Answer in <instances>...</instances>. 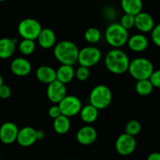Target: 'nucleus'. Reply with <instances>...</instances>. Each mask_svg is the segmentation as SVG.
Here are the masks:
<instances>
[{
    "mask_svg": "<svg viewBox=\"0 0 160 160\" xmlns=\"http://www.w3.org/2000/svg\"><path fill=\"white\" fill-rule=\"evenodd\" d=\"M81 118L84 123H92L98 119V109H96L92 105H88L84 107L81 108L80 111Z\"/></svg>",
    "mask_w": 160,
    "mask_h": 160,
    "instance_id": "nucleus-22",
    "label": "nucleus"
},
{
    "mask_svg": "<svg viewBox=\"0 0 160 160\" xmlns=\"http://www.w3.org/2000/svg\"><path fill=\"white\" fill-rule=\"evenodd\" d=\"M42 28L37 20L33 18H25L18 25V33L23 39L36 40Z\"/></svg>",
    "mask_w": 160,
    "mask_h": 160,
    "instance_id": "nucleus-6",
    "label": "nucleus"
},
{
    "mask_svg": "<svg viewBox=\"0 0 160 160\" xmlns=\"http://www.w3.org/2000/svg\"><path fill=\"white\" fill-rule=\"evenodd\" d=\"M148 81L151 82L152 86L156 88H160V71L158 70H153L152 73L148 78Z\"/></svg>",
    "mask_w": 160,
    "mask_h": 160,
    "instance_id": "nucleus-30",
    "label": "nucleus"
},
{
    "mask_svg": "<svg viewBox=\"0 0 160 160\" xmlns=\"http://www.w3.org/2000/svg\"><path fill=\"white\" fill-rule=\"evenodd\" d=\"M78 49L76 44L70 41H62L56 44L53 53L56 59L62 64L73 66L78 62Z\"/></svg>",
    "mask_w": 160,
    "mask_h": 160,
    "instance_id": "nucleus-2",
    "label": "nucleus"
},
{
    "mask_svg": "<svg viewBox=\"0 0 160 160\" xmlns=\"http://www.w3.org/2000/svg\"><path fill=\"white\" fill-rule=\"evenodd\" d=\"M37 40L42 48H52L56 45V34L50 28H42L38 36Z\"/></svg>",
    "mask_w": 160,
    "mask_h": 160,
    "instance_id": "nucleus-16",
    "label": "nucleus"
},
{
    "mask_svg": "<svg viewBox=\"0 0 160 160\" xmlns=\"http://www.w3.org/2000/svg\"><path fill=\"white\" fill-rule=\"evenodd\" d=\"M128 45L130 49L136 52H143L148 48V40L145 35L142 34H134L128 40Z\"/></svg>",
    "mask_w": 160,
    "mask_h": 160,
    "instance_id": "nucleus-17",
    "label": "nucleus"
},
{
    "mask_svg": "<svg viewBox=\"0 0 160 160\" xmlns=\"http://www.w3.org/2000/svg\"><path fill=\"white\" fill-rule=\"evenodd\" d=\"M151 38L153 43H154L156 46H160V25H156V26L153 28V29L151 31Z\"/></svg>",
    "mask_w": 160,
    "mask_h": 160,
    "instance_id": "nucleus-31",
    "label": "nucleus"
},
{
    "mask_svg": "<svg viewBox=\"0 0 160 160\" xmlns=\"http://www.w3.org/2000/svg\"><path fill=\"white\" fill-rule=\"evenodd\" d=\"M36 135H37V140H41L45 137V133L42 130H38V131H36Z\"/></svg>",
    "mask_w": 160,
    "mask_h": 160,
    "instance_id": "nucleus-35",
    "label": "nucleus"
},
{
    "mask_svg": "<svg viewBox=\"0 0 160 160\" xmlns=\"http://www.w3.org/2000/svg\"><path fill=\"white\" fill-rule=\"evenodd\" d=\"M17 141L20 146L29 147L37 141L36 130L31 127H24L19 130Z\"/></svg>",
    "mask_w": 160,
    "mask_h": 160,
    "instance_id": "nucleus-13",
    "label": "nucleus"
},
{
    "mask_svg": "<svg viewBox=\"0 0 160 160\" xmlns=\"http://www.w3.org/2000/svg\"><path fill=\"white\" fill-rule=\"evenodd\" d=\"M154 70L153 64L150 60L145 58H136L130 61L128 71L137 81L148 79L151 73Z\"/></svg>",
    "mask_w": 160,
    "mask_h": 160,
    "instance_id": "nucleus-4",
    "label": "nucleus"
},
{
    "mask_svg": "<svg viewBox=\"0 0 160 160\" xmlns=\"http://www.w3.org/2000/svg\"><path fill=\"white\" fill-rule=\"evenodd\" d=\"M19 50L24 56H30L35 50V42L34 40L23 39L19 44Z\"/></svg>",
    "mask_w": 160,
    "mask_h": 160,
    "instance_id": "nucleus-25",
    "label": "nucleus"
},
{
    "mask_svg": "<svg viewBox=\"0 0 160 160\" xmlns=\"http://www.w3.org/2000/svg\"><path fill=\"white\" fill-rule=\"evenodd\" d=\"M48 115H49V117H51V118H52L53 120L56 119V117H59V116L62 115L59 106L54 105V106H51V107L49 108V109H48Z\"/></svg>",
    "mask_w": 160,
    "mask_h": 160,
    "instance_id": "nucleus-33",
    "label": "nucleus"
},
{
    "mask_svg": "<svg viewBox=\"0 0 160 160\" xmlns=\"http://www.w3.org/2000/svg\"><path fill=\"white\" fill-rule=\"evenodd\" d=\"M17 41L15 39L3 38L0 39V58L8 59L13 55L16 49V43Z\"/></svg>",
    "mask_w": 160,
    "mask_h": 160,
    "instance_id": "nucleus-19",
    "label": "nucleus"
},
{
    "mask_svg": "<svg viewBox=\"0 0 160 160\" xmlns=\"http://www.w3.org/2000/svg\"><path fill=\"white\" fill-rule=\"evenodd\" d=\"M90 75L88 67H84V66H80L74 73V77H76L77 79L80 81H85L88 80Z\"/></svg>",
    "mask_w": 160,
    "mask_h": 160,
    "instance_id": "nucleus-28",
    "label": "nucleus"
},
{
    "mask_svg": "<svg viewBox=\"0 0 160 160\" xmlns=\"http://www.w3.org/2000/svg\"><path fill=\"white\" fill-rule=\"evenodd\" d=\"M102 58L101 51L96 47L88 46L79 50L78 62L80 66L86 67H92L96 65Z\"/></svg>",
    "mask_w": 160,
    "mask_h": 160,
    "instance_id": "nucleus-7",
    "label": "nucleus"
},
{
    "mask_svg": "<svg viewBox=\"0 0 160 160\" xmlns=\"http://www.w3.org/2000/svg\"><path fill=\"white\" fill-rule=\"evenodd\" d=\"M0 159H1V153H0Z\"/></svg>",
    "mask_w": 160,
    "mask_h": 160,
    "instance_id": "nucleus-38",
    "label": "nucleus"
},
{
    "mask_svg": "<svg viewBox=\"0 0 160 160\" xmlns=\"http://www.w3.org/2000/svg\"><path fill=\"white\" fill-rule=\"evenodd\" d=\"M127 134H130L131 136H136L141 132L142 131V125L137 120H130L126 124V128H125Z\"/></svg>",
    "mask_w": 160,
    "mask_h": 160,
    "instance_id": "nucleus-27",
    "label": "nucleus"
},
{
    "mask_svg": "<svg viewBox=\"0 0 160 160\" xmlns=\"http://www.w3.org/2000/svg\"><path fill=\"white\" fill-rule=\"evenodd\" d=\"M11 93V89L6 84H2L0 86V98H2V99H7L10 97Z\"/></svg>",
    "mask_w": 160,
    "mask_h": 160,
    "instance_id": "nucleus-32",
    "label": "nucleus"
},
{
    "mask_svg": "<svg viewBox=\"0 0 160 160\" xmlns=\"http://www.w3.org/2000/svg\"><path fill=\"white\" fill-rule=\"evenodd\" d=\"M10 69L12 73L16 76L25 77L30 74L32 70V67L28 59L19 57L12 61Z\"/></svg>",
    "mask_w": 160,
    "mask_h": 160,
    "instance_id": "nucleus-15",
    "label": "nucleus"
},
{
    "mask_svg": "<svg viewBox=\"0 0 160 160\" xmlns=\"http://www.w3.org/2000/svg\"><path fill=\"white\" fill-rule=\"evenodd\" d=\"M56 72V80L63 84L70 83L74 78L75 70L73 66L62 64Z\"/></svg>",
    "mask_w": 160,
    "mask_h": 160,
    "instance_id": "nucleus-20",
    "label": "nucleus"
},
{
    "mask_svg": "<svg viewBox=\"0 0 160 160\" xmlns=\"http://www.w3.org/2000/svg\"><path fill=\"white\" fill-rule=\"evenodd\" d=\"M36 77L40 82L48 84L56 80V72L52 67L42 66L36 70Z\"/></svg>",
    "mask_w": 160,
    "mask_h": 160,
    "instance_id": "nucleus-18",
    "label": "nucleus"
},
{
    "mask_svg": "<svg viewBox=\"0 0 160 160\" xmlns=\"http://www.w3.org/2000/svg\"><path fill=\"white\" fill-rule=\"evenodd\" d=\"M19 129L12 122L4 123L0 128V140L2 143L9 145L16 142Z\"/></svg>",
    "mask_w": 160,
    "mask_h": 160,
    "instance_id": "nucleus-11",
    "label": "nucleus"
},
{
    "mask_svg": "<svg viewBox=\"0 0 160 160\" xmlns=\"http://www.w3.org/2000/svg\"><path fill=\"white\" fill-rule=\"evenodd\" d=\"M105 37L109 45L118 48L127 44L129 38V33L120 23H113L106 28Z\"/></svg>",
    "mask_w": 160,
    "mask_h": 160,
    "instance_id": "nucleus-3",
    "label": "nucleus"
},
{
    "mask_svg": "<svg viewBox=\"0 0 160 160\" xmlns=\"http://www.w3.org/2000/svg\"><path fill=\"white\" fill-rule=\"evenodd\" d=\"M58 104L62 115L67 117L78 114L82 108L81 100L74 95H66Z\"/></svg>",
    "mask_w": 160,
    "mask_h": 160,
    "instance_id": "nucleus-8",
    "label": "nucleus"
},
{
    "mask_svg": "<svg viewBox=\"0 0 160 160\" xmlns=\"http://www.w3.org/2000/svg\"><path fill=\"white\" fill-rule=\"evenodd\" d=\"M120 25L126 30L131 29L133 27H134V16L131 15V14L125 13L123 17H121L120 21Z\"/></svg>",
    "mask_w": 160,
    "mask_h": 160,
    "instance_id": "nucleus-29",
    "label": "nucleus"
},
{
    "mask_svg": "<svg viewBox=\"0 0 160 160\" xmlns=\"http://www.w3.org/2000/svg\"><path fill=\"white\" fill-rule=\"evenodd\" d=\"M154 87L148 79L138 81L135 86V90L138 95L142 96H147L152 92Z\"/></svg>",
    "mask_w": 160,
    "mask_h": 160,
    "instance_id": "nucleus-24",
    "label": "nucleus"
},
{
    "mask_svg": "<svg viewBox=\"0 0 160 160\" xmlns=\"http://www.w3.org/2000/svg\"><path fill=\"white\" fill-rule=\"evenodd\" d=\"M46 94L50 102L53 103H59L67 95V88L65 84L55 80L48 84Z\"/></svg>",
    "mask_w": 160,
    "mask_h": 160,
    "instance_id": "nucleus-10",
    "label": "nucleus"
},
{
    "mask_svg": "<svg viewBox=\"0 0 160 160\" xmlns=\"http://www.w3.org/2000/svg\"><path fill=\"white\" fill-rule=\"evenodd\" d=\"M129 63L130 59L128 55L119 48L110 50L105 58L106 68L114 74H123L126 73Z\"/></svg>",
    "mask_w": 160,
    "mask_h": 160,
    "instance_id": "nucleus-1",
    "label": "nucleus"
},
{
    "mask_svg": "<svg viewBox=\"0 0 160 160\" xmlns=\"http://www.w3.org/2000/svg\"><path fill=\"white\" fill-rule=\"evenodd\" d=\"M53 128L54 131L59 134H65L70 131V121L69 117L64 115H60L53 121Z\"/></svg>",
    "mask_w": 160,
    "mask_h": 160,
    "instance_id": "nucleus-23",
    "label": "nucleus"
},
{
    "mask_svg": "<svg viewBox=\"0 0 160 160\" xmlns=\"http://www.w3.org/2000/svg\"><path fill=\"white\" fill-rule=\"evenodd\" d=\"M136 145L135 138L127 133L120 134L116 141V149L121 156H129L134 152Z\"/></svg>",
    "mask_w": 160,
    "mask_h": 160,
    "instance_id": "nucleus-9",
    "label": "nucleus"
},
{
    "mask_svg": "<svg viewBox=\"0 0 160 160\" xmlns=\"http://www.w3.org/2000/svg\"><path fill=\"white\" fill-rule=\"evenodd\" d=\"M134 26L141 32H150L155 27V22L150 14L140 12L134 16Z\"/></svg>",
    "mask_w": 160,
    "mask_h": 160,
    "instance_id": "nucleus-12",
    "label": "nucleus"
},
{
    "mask_svg": "<svg viewBox=\"0 0 160 160\" xmlns=\"http://www.w3.org/2000/svg\"><path fill=\"white\" fill-rule=\"evenodd\" d=\"M101 32L98 28H88L84 33V38L90 44L98 43L101 39Z\"/></svg>",
    "mask_w": 160,
    "mask_h": 160,
    "instance_id": "nucleus-26",
    "label": "nucleus"
},
{
    "mask_svg": "<svg viewBox=\"0 0 160 160\" xmlns=\"http://www.w3.org/2000/svg\"><path fill=\"white\" fill-rule=\"evenodd\" d=\"M98 134L97 131L92 126H84L79 129L76 135L77 141L81 145H89L93 144L96 141Z\"/></svg>",
    "mask_w": 160,
    "mask_h": 160,
    "instance_id": "nucleus-14",
    "label": "nucleus"
},
{
    "mask_svg": "<svg viewBox=\"0 0 160 160\" xmlns=\"http://www.w3.org/2000/svg\"><path fill=\"white\" fill-rule=\"evenodd\" d=\"M4 1H6V0H0V2H4Z\"/></svg>",
    "mask_w": 160,
    "mask_h": 160,
    "instance_id": "nucleus-37",
    "label": "nucleus"
},
{
    "mask_svg": "<svg viewBox=\"0 0 160 160\" xmlns=\"http://www.w3.org/2000/svg\"><path fill=\"white\" fill-rule=\"evenodd\" d=\"M69 160H77V159H69Z\"/></svg>",
    "mask_w": 160,
    "mask_h": 160,
    "instance_id": "nucleus-39",
    "label": "nucleus"
},
{
    "mask_svg": "<svg viewBox=\"0 0 160 160\" xmlns=\"http://www.w3.org/2000/svg\"><path fill=\"white\" fill-rule=\"evenodd\" d=\"M147 160H160V154L159 152H152L148 156Z\"/></svg>",
    "mask_w": 160,
    "mask_h": 160,
    "instance_id": "nucleus-34",
    "label": "nucleus"
},
{
    "mask_svg": "<svg viewBox=\"0 0 160 160\" xmlns=\"http://www.w3.org/2000/svg\"><path fill=\"white\" fill-rule=\"evenodd\" d=\"M121 7L125 13L135 16L142 12L143 2L142 0H121Z\"/></svg>",
    "mask_w": 160,
    "mask_h": 160,
    "instance_id": "nucleus-21",
    "label": "nucleus"
},
{
    "mask_svg": "<svg viewBox=\"0 0 160 160\" xmlns=\"http://www.w3.org/2000/svg\"><path fill=\"white\" fill-rule=\"evenodd\" d=\"M3 84V79H2V75L0 74V86L2 85V84Z\"/></svg>",
    "mask_w": 160,
    "mask_h": 160,
    "instance_id": "nucleus-36",
    "label": "nucleus"
},
{
    "mask_svg": "<svg viewBox=\"0 0 160 160\" xmlns=\"http://www.w3.org/2000/svg\"><path fill=\"white\" fill-rule=\"evenodd\" d=\"M89 99L91 105L95 106L98 110L106 109L112 102V92L106 85L99 84L92 89Z\"/></svg>",
    "mask_w": 160,
    "mask_h": 160,
    "instance_id": "nucleus-5",
    "label": "nucleus"
}]
</instances>
